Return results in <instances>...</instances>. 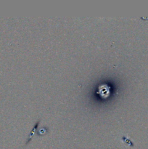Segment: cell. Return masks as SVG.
<instances>
[{"label":"cell","instance_id":"cell-1","mask_svg":"<svg viewBox=\"0 0 148 149\" xmlns=\"http://www.w3.org/2000/svg\"><path fill=\"white\" fill-rule=\"evenodd\" d=\"M39 122H40V120H38V121H37V122H36V125H35V127H34L33 128V129H32L31 132H30V135H29V137H28V139L27 140V142H26V143H28V141H30V139H31L32 136H33V135H34L35 132H36V129H37L38 125H39Z\"/></svg>","mask_w":148,"mask_h":149},{"label":"cell","instance_id":"cell-2","mask_svg":"<svg viewBox=\"0 0 148 149\" xmlns=\"http://www.w3.org/2000/svg\"><path fill=\"white\" fill-rule=\"evenodd\" d=\"M100 95H104V94H108V93H109V90H108V88H107V87H105V88H104V90H100Z\"/></svg>","mask_w":148,"mask_h":149}]
</instances>
